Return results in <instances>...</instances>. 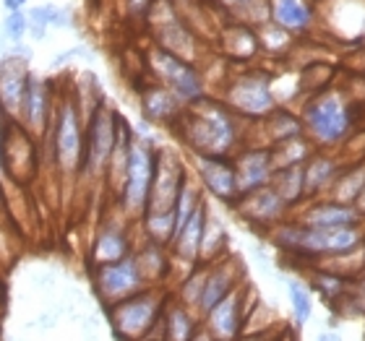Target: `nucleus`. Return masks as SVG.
Returning a JSON list of instances; mask_svg holds the SVG:
<instances>
[{
    "mask_svg": "<svg viewBox=\"0 0 365 341\" xmlns=\"http://www.w3.org/2000/svg\"><path fill=\"white\" fill-rule=\"evenodd\" d=\"M240 117L220 97L198 99L182 110L173 128L190 154L198 157H235L240 146Z\"/></svg>",
    "mask_w": 365,
    "mask_h": 341,
    "instance_id": "nucleus-1",
    "label": "nucleus"
},
{
    "mask_svg": "<svg viewBox=\"0 0 365 341\" xmlns=\"http://www.w3.org/2000/svg\"><path fill=\"white\" fill-rule=\"evenodd\" d=\"M47 144H50V159L58 167V172L68 177L81 174L86 149V120L84 110L73 94L58 97L53 125L47 130Z\"/></svg>",
    "mask_w": 365,
    "mask_h": 341,
    "instance_id": "nucleus-2",
    "label": "nucleus"
},
{
    "mask_svg": "<svg viewBox=\"0 0 365 341\" xmlns=\"http://www.w3.org/2000/svg\"><path fill=\"white\" fill-rule=\"evenodd\" d=\"M300 120H303L305 136L311 138L316 149H334L344 144L352 130V110L347 99L334 89H324L308 94L300 105Z\"/></svg>",
    "mask_w": 365,
    "mask_h": 341,
    "instance_id": "nucleus-3",
    "label": "nucleus"
},
{
    "mask_svg": "<svg viewBox=\"0 0 365 341\" xmlns=\"http://www.w3.org/2000/svg\"><path fill=\"white\" fill-rule=\"evenodd\" d=\"M170 297L173 292L168 287H149L113 308H107V320H110L113 336L118 341H146L157 336Z\"/></svg>",
    "mask_w": 365,
    "mask_h": 341,
    "instance_id": "nucleus-4",
    "label": "nucleus"
},
{
    "mask_svg": "<svg viewBox=\"0 0 365 341\" xmlns=\"http://www.w3.org/2000/svg\"><path fill=\"white\" fill-rule=\"evenodd\" d=\"M157 154L160 146H154L149 136H133L130 144V157H128V169H125V180H123L120 196H118V209L123 216L128 219H141L149 206V196H152L154 185V172H157Z\"/></svg>",
    "mask_w": 365,
    "mask_h": 341,
    "instance_id": "nucleus-5",
    "label": "nucleus"
},
{
    "mask_svg": "<svg viewBox=\"0 0 365 341\" xmlns=\"http://www.w3.org/2000/svg\"><path fill=\"white\" fill-rule=\"evenodd\" d=\"M120 125L123 115L99 97L97 105L91 107L89 115H86V149L81 177L105 180L107 164H110V157H113L118 136H120Z\"/></svg>",
    "mask_w": 365,
    "mask_h": 341,
    "instance_id": "nucleus-6",
    "label": "nucleus"
},
{
    "mask_svg": "<svg viewBox=\"0 0 365 341\" xmlns=\"http://www.w3.org/2000/svg\"><path fill=\"white\" fill-rule=\"evenodd\" d=\"M222 102L248 122L267 120L269 115L279 107L277 94H274V76L267 70H245L235 73L222 89Z\"/></svg>",
    "mask_w": 365,
    "mask_h": 341,
    "instance_id": "nucleus-7",
    "label": "nucleus"
},
{
    "mask_svg": "<svg viewBox=\"0 0 365 341\" xmlns=\"http://www.w3.org/2000/svg\"><path fill=\"white\" fill-rule=\"evenodd\" d=\"M146 65H149V73H152L154 81L173 91L185 107L206 97L204 73L193 63L152 45L146 50Z\"/></svg>",
    "mask_w": 365,
    "mask_h": 341,
    "instance_id": "nucleus-8",
    "label": "nucleus"
},
{
    "mask_svg": "<svg viewBox=\"0 0 365 341\" xmlns=\"http://www.w3.org/2000/svg\"><path fill=\"white\" fill-rule=\"evenodd\" d=\"M91 289H94L97 300L102 303V308L107 310V308H113V305L149 289V284H146L144 273L138 268L136 256H128L118 261V263L91 268Z\"/></svg>",
    "mask_w": 365,
    "mask_h": 341,
    "instance_id": "nucleus-9",
    "label": "nucleus"
},
{
    "mask_svg": "<svg viewBox=\"0 0 365 341\" xmlns=\"http://www.w3.org/2000/svg\"><path fill=\"white\" fill-rule=\"evenodd\" d=\"M248 295H251V287H248V284H240L235 292H230L217 308H212V310L201 318V323H204V328L212 334L214 341L243 339L245 323L251 318L253 308H259V305H253L251 300H248Z\"/></svg>",
    "mask_w": 365,
    "mask_h": 341,
    "instance_id": "nucleus-10",
    "label": "nucleus"
},
{
    "mask_svg": "<svg viewBox=\"0 0 365 341\" xmlns=\"http://www.w3.org/2000/svg\"><path fill=\"white\" fill-rule=\"evenodd\" d=\"M188 172V164L173 149H160L152 196H149V206H146L144 214H175L178 193H180L182 180Z\"/></svg>",
    "mask_w": 365,
    "mask_h": 341,
    "instance_id": "nucleus-11",
    "label": "nucleus"
},
{
    "mask_svg": "<svg viewBox=\"0 0 365 341\" xmlns=\"http://www.w3.org/2000/svg\"><path fill=\"white\" fill-rule=\"evenodd\" d=\"M190 172L196 174L204 193L225 206H232L240 198L237 190V172L232 157H198L190 154Z\"/></svg>",
    "mask_w": 365,
    "mask_h": 341,
    "instance_id": "nucleus-12",
    "label": "nucleus"
},
{
    "mask_svg": "<svg viewBox=\"0 0 365 341\" xmlns=\"http://www.w3.org/2000/svg\"><path fill=\"white\" fill-rule=\"evenodd\" d=\"M55 91L53 84L47 78L31 73L26 91H24V102H21V115H19V125L26 128L31 136L42 141L47 136V130L53 125V115H55Z\"/></svg>",
    "mask_w": 365,
    "mask_h": 341,
    "instance_id": "nucleus-13",
    "label": "nucleus"
},
{
    "mask_svg": "<svg viewBox=\"0 0 365 341\" xmlns=\"http://www.w3.org/2000/svg\"><path fill=\"white\" fill-rule=\"evenodd\" d=\"M37 138L19 122H8L6 144H3V174L16 182H26L37 169Z\"/></svg>",
    "mask_w": 365,
    "mask_h": 341,
    "instance_id": "nucleus-14",
    "label": "nucleus"
},
{
    "mask_svg": "<svg viewBox=\"0 0 365 341\" xmlns=\"http://www.w3.org/2000/svg\"><path fill=\"white\" fill-rule=\"evenodd\" d=\"M230 209H232L245 224H251V227H256V229H267V232H272L277 224H282L289 214V206L277 196V190H274L272 185L261 190H253L248 196H240Z\"/></svg>",
    "mask_w": 365,
    "mask_h": 341,
    "instance_id": "nucleus-15",
    "label": "nucleus"
},
{
    "mask_svg": "<svg viewBox=\"0 0 365 341\" xmlns=\"http://www.w3.org/2000/svg\"><path fill=\"white\" fill-rule=\"evenodd\" d=\"M136 245L130 240L128 224L120 219H105L91 237L89 248V268L118 263L123 258L133 256Z\"/></svg>",
    "mask_w": 365,
    "mask_h": 341,
    "instance_id": "nucleus-16",
    "label": "nucleus"
},
{
    "mask_svg": "<svg viewBox=\"0 0 365 341\" xmlns=\"http://www.w3.org/2000/svg\"><path fill=\"white\" fill-rule=\"evenodd\" d=\"M295 221L311 229H344L363 224V216L350 204H339L334 198H313L295 214Z\"/></svg>",
    "mask_w": 365,
    "mask_h": 341,
    "instance_id": "nucleus-17",
    "label": "nucleus"
},
{
    "mask_svg": "<svg viewBox=\"0 0 365 341\" xmlns=\"http://www.w3.org/2000/svg\"><path fill=\"white\" fill-rule=\"evenodd\" d=\"M232 159H235L237 190H240V196H248L253 190L272 185V177L277 172L272 159V149H267V146H245Z\"/></svg>",
    "mask_w": 365,
    "mask_h": 341,
    "instance_id": "nucleus-18",
    "label": "nucleus"
},
{
    "mask_svg": "<svg viewBox=\"0 0 365 341\" xmlns=\"http://www.w3.org/2000/svg\"><path fill=\"white\" fill-rule=\"evenodd\" d=\"M29 76L31 73L21 55H11L6 61H0V110L11 122H19Z\"/></svg>",
    "mask_w": 365,
    "mask_h": 341,
    "instance_id": "nucleus-19",
    "label": "nucleus"
},
{
    "mask_svg": "<svg viewBox=\"0 0 365 341\" xmlns=\"http://www.w3.org/2000/svg\"><path fill=\"white\" fill-rule=\"evenodd\" d=\"M243 266L237 263L235 258H222L217 263L209 266V273H206V287H204V297H201V308H198V315L204 318L206 313L217 308V305L235 292L240 284H243Z\"/></svg>",
    "mask_w": 365,
    "mask_h": 341,
    "instance_id": "nucleus-20",
    "label": "nucleus"
},
{
    "mask_svg": "<svg viewBox=\"0 0 365 341\" xmlns=\"http://www.w3.org/2000/svg\"><path fill=\"white\" fill-rule=\"evenodd\" d=\"M138 107H141L144 120L157 122V125H175L182 110H185L180 99L157 81H149L146 86L138 89Z\"/></svg>",
    "mask_w": 365,
    "mask_h": 341,
    "instance_id": "nucleus-21",
    "label": "nucleus"
},
{
    "mask_svg": "<svg viewBox=\"0 0 365 341\" xmlns=\"http://www.w3.org/2000/svg\"><path fill=\"white\" fill-rule=\"evenodd\" d=\"M206 216H209V201H204V206L198 209L193 216L188 219V224L180 229L170 245L173 253V263H182L185 271H190L193 266H198V256H201V240H204V227Z\"/></svg>",
    "mask_w": 365,
    "mask_h": 341,
    "instance_id": "nucleus-22",
    "label": "nucleus"
},
{
    "mask_svg": "<svg viewBox=\"0 0 365 341\" xmlns=\"http://www.w3.org/2000/svg\"><path fill=\"white\" fill-rule=\"evenodd\" d=\"M342 162L334 159L327 152H316L311 159L303 164V180H305V201L321 198V193H331L336 177L342 172Z\"/></svg>",
    "mask_w": 365,
    "mask_h": 341,
    "instance_id": "nucleus-23",
    "label": "nucleus"
},
{
    "mask_svg": "<svg viewBox=\"0 0 365 341\" xmlns=\"http://www.w3.org/2000/svg\"><path fill=\"white\" fill-rule=\"evenodd\" d=\"M133 256H136L138 268H141L149 287H168V279L173 273V266H175L168 245L152 243V240L144 237V243L133 251Z\"/></svg>",
    "mask_w": 365,
    "mask_h": 341,
    "instance_id": "nucleus-24",
    "label": "nucleus"
},
{
    "mask_svg": "<svg viewBox=\"0 0 365 341\" xmlns=\"http://www.w3.org/2000/svg\"><path fill=\"white\" fill-rule=\"evenodd\" d=\"M201 326H204V323H201V315H198V313H193L182 303H178L175 297H170V303H168V308H165V315H162V323H160L162 341H193V336L198 334Z\"/></svg>",
    "mask_w": 365,
    "mask_h": 341,
    "instance_id": "nucleus-25",
    "label": "nucleus"
},
{
    "mask_svg": "<svg viewBox=\"0 0 365 341\" xmlns=\"http://www.w3.org/2000/svg\"><path fill=\"white\" fill-rule=\"evenodd\" d=\"M313 6L308 0H269V21L287 34H305L313 26Z\"/></svg>",
    "mask_w": 365,
    "mask_h": 341,
    "instance_id": "nucleus-26",
    "label": "nucleus"
},
{
    "mask_svg": "<svg viewBox=\"0 0 365 341\" xmlns=\"http://www.w3.org/2000/svg\"><path fill=\"white\" fill-rule=\"evenodd\" d=\"M259 125L264 128V133H267V149H274V146L287 144V141H292V138L305 136L300 115L287 110V107H282V105L269 115L267 120H261Z\"/></svg>",
    "mask_w": 365,
    "mask_h": 341,
    "instance_id": "nucleus-27",
    "label": "nucleus"
},
{
    "mask_svg": "<svg viewBox=\"0 0 365 341\" xmlns=\"http://www.w3.org/2000/svg\"><path fill=\"white\" fill-rule=\"evenodd\" d=\"M261 39L259 31H253L245 23H232L227 29H222V53L232 58V61L248 63L261 53Z\"/></svg>",
    "mask_w": 365,
    "mask_h": 341,
    "instance_id": "nucleus-28",
    "label": "nucleus"
},
{
    "mask_svg": "<svg viewBox=\"0 0 365 341\" xmlns=\"http://www.w3.org/2000/svg\"><path fill=\"white\" fill-rule=\"evenodd\" d=\"M308 281H311V287L316 289L327 303L334 305V303H344V300H347L355 279L344 276V273L331 271V268H316V271H311Z\"/></svg>",
    "mask_w": 365,
    "mask_h": 341,
    "instance_id": "nucleus-29",
    "label": "nucleus"
},
{
    "mask_svg": "<svg viewBox=\"0 0 365 341\" xmlns=\"http://www.w3.org/2000/svg\"><path fill=\"white\" fill-rule=\"evenodd\" d=\"M272 188L277 190V196L292 209H300L305 204V180H303V167H287L277 169L272 177Z\"/></svg>",
    "mask_w": 365,
    "mask_h": 341,
    "instance_id": "nucleus-30",
    "label": "nucleus"
},
{
    "mask_svg": "<svg viewBox=\"0 0 365 341\" xmlns=\"http://www.w3.org/2000/svg\"><path fill=\"white\" fill-rule=\"evenodd\" d=\"M225 248H227V229H225V224H222L220 216L212 214V209H209L198 263L212 266V263H217V261H222V258H225Z\"/></svg>",
    "mask_w": 365,
    "mask_h": 341,
    "instance_id": "nucleus-31",
    "label": "nucleus"
},
{
    "mask_svg": "<svg viewBox=\"0 0 365 341\" xmlns=\"http://www.w3.org/2000/svg\"><path fill=\"white\" fill-rule=\"evenodd\" d=\"M365 188V162H355V164H347L342 167L339 177H336L334 188L329 193V198H334L339 204H350L355 206L358 196Z\"/></svg>",
    "mask_w": 365,
    "mask_h": 341,
    "instance_id": "nucleus-32",
    "label": "nucleus"
},
{
    "mask_svg": "<svg viewBox=\"0 0 365 341\" xmlns=\"http://www.w3.org/2000/svg\"><path fill=\"white\" fill-rule=\"evenodd\" d=\"M319 152L316 146L311 144L308 136L292 138L287 144H279L272 149V159H274V169H287V167H303L305 162L311 159L313 154Z\"/></svg>",
    "mask_w": 365,
    "mask_h": 341,
    "instance_id": "nucleus-33",
    "label": "nucleus"
},
{
    "mask_svg": "<svg viewBox=\"0 0 365 341\" xmlns=\"http://www.w3.org/2000/svg\"><path fill=\"white\" fill-rule=\"evenodd\" d=\"M287 297H289V308H292V320H295V326L297 328L308 326L313 318L311 287L300 279H287Z\"/></svg>",
    "mask_w": 365,
    "mask_h": 341,
    "instance_id": "nucleus-34",
    "label": "nucleus"
},
{
    "mask_svg": "<svg viewBox=\"0 0 365 341\" xmlns=\"http://www.w3.org/2000/svg\"><path fill=\"white\" fill-rule=\"evenodd\" d=\"M29 21L34 23V26L47 29V26H63V23H68V19H66V11H61V8L37 6L29 11Z\"/></svg>",
    "mask_w": 365,
    "mask_h": 341,
    "instance_id": "nucleus-35",
    "label": "nucleus"
},
{
    "mask_svg": "<svg viewBox=\"0 0 365 341\" xmlns=\"http://www.w3.org/2000/svg\"><path fill=\"white\" fill-rule=\"evenodd\" d=\"M29 16L24 14V11H11L6 16V21H3V34H6L11 42H21L26 37V31H29Z\"/></svg>",
    "mask_w": 365,
    "mask_h": 341,
    "instance_id": "nucleus-36",
    "label": "nucleus"
},
{
    "mask_svg": "<svg viewBox=\"0 0 365 341\" xmlns=\"http://www.w3.org/2000/svg\"><path fill=\"white\" fill-rule=\"evenodd\" d=\"M344 305L350 308L352 315H363V318H365V273H363V276H358L355 281H352L350 295H347Z\"/></svg>",
    "mask_w": 365,
    "mask_h": 341,
    "instance_id": "nucleus-37",
    "label": "nucleus"
},
{
    "mask_svg": "<svg viewBox=\"0 0 365 341\" xmlns=\"http://www.w3.org/2000/svg\"><path fill=\"white\" fill-rule=\"evenodd\" d=\"M316 341H344V339L339 336V331H334V328H327V331H319Z\"/></svg>",
    "mask_w": 365,
    "mask_h": 341,
    "instance_id": "nucleus-38",
    "label": "nucleus"
},
{
    "mask_svg": "<svg viewBox=\"0 0 365 341\" xmlns=\"http://www.w3.org/2000/svg\"><path fill=\"white\" fill-rule=\"evenodd\" d=\"M8 122L6 117H0V172H3V144H6V128H8Z\"/></svg>",
    "mask_w": 365,
    "mask_h": 341,
    "instance_id": "nucleus-39",
    "label": "nucleus"
},
{
    "mask_svg": "<svg viewBox=\"0 0 365 341\" xmlns=\"http://www.w3.org/2000/svg\"><path fill=\"white\" fill-rule=\"evenodd\" d=\"M3 6H6V11L11 14V11H21V8L26 6V0H3Z\"/></svg>",
    "mask_w": 365,
    "mask_h": 341,
    "instance_id": "nucleus-40",
    "label": "nucleus"
},
{
    "mask_svg": "<svg viewBox=\"0 0 365 341\" xmlns=\"http://www.w3.org/2000/svg\"><path fill=\"white\" fill-rule=\"evenodd\" d=\"M355 209H358V214L365 219V188H363V193L358 196V201H355Z\"/></svg>",
    "mask_w": 365,
    "mask_h": 341,
    "instance_id": "nucleus-41",
    "label": "nucleus"
},
{
    "mask_svg": "<svg viewBox=\"0 0 365 341\" xmlns=\"http://www.w3.org/2000/svg\"><path fill=\"white\" fill-rule=\"evenodd\" d=\"M225 3L232 8H248L251 3H256V0H225Z\"/></svg>",
    "mask_w": 365,
    "mask_h": 341,
    "instance_id": "nucleus-42",
    "label": "nucleus"
},
{
    "mask_svg": "<svg viewBox=\"0 0 365 341\" xmlns=\"http://www.w3.org/2000/svg\"><path fill=\"white\" fill-rule=\"evenodd\" d=\"M8 206V196H6V185H3V180H0V211H6Z\"/></svg>",
    "mask_w": 365,
    "mask_h": 341,
    "instance_id": "nucleus-43",
    "label": "nucleus"
},
{
    "mask_svg": "<svg viewBox=\"0 0 365 341\" xmlns=\"http://www.w3.org/2000/svg\"><path fill=\"white\" fill-rule=\"evenodd\" d=\"M360 266H363V273H365V243H363V248H360Z\"/></svg>",
    "mask_w": 365,
    "mask_h": 341,
    "instance_id": "nucleus-44",
    "label": "nucleus"
},
{
    "mask_svg": "<svg viewBox=\"0 0 365 341\" xmlns=\"http://www.w3.org/2000/svg\"><path fill=\"white\" fill-rule=\"evenodd\" d=\"M146 341H162V336L157 334V336H152V339H146Z\"/></svg>",
    "mask_w": 365,
    "mask_h": 341,
    "instance_id": "nucleus-45",
    "label": "nucleus"
},
{
    "mask_svg": "<svg viewBox=\"0 0 365 341\" xmlns=\"http://www.w3.org/2000/svg\"><path fill=\"white\" fill-rule=\"evenodd\" d=\"M0 117H6V115H3V110H0ZM6 120H8V117H6Z\"/></svg>",
    "mask_w": 365,
    "mask_h": 341,
    "instance_id": "nucleus-46",
    "label": "nucleus"
}]
</instances>
